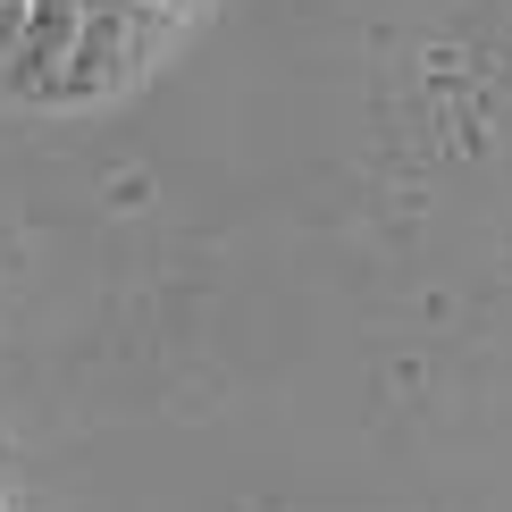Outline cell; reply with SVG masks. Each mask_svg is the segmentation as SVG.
Wrapping results in <instances>:
<instances>
[{"label":"cell","instance_id":"277c9868","mask_svg":"<svg viewBox=\"0 0 512 512\" xmlns=\"http://www.w3.org/2000/svg\"><path fill=\"white\" fill-rule=\"evenodd\" d=\"M168 9H177V0H168Z\"/></svg>","mask_w":512,"mask_h":512},{"label":"cell","instance_id":"7a4b0ae2","mask_svg":"<svg viewBox=\"0 0 512 512\" xmlns=\"http://www.w3.org/2000/svg\"><path fill=\"white\" fill-rule=\"evenodd\" d=\"M76 34H84V0H34L26 51H17L9 84L17 93H59V76H68V59H76Z\"/></svg>","mask_w":512,"mask_h":512},{"label":"cell","instance_id":"3957f363","mask_svg":"<svg viewBox=\"0 0 512 512\" xmlns=\"http://www.w3.org/2000/svg\"><path fill=\"white\" fill-rule=\"evenodd\" d=\"M26 17H34V0H0V76H9L17 51H26Z\"/></svg>","mask_w":512,"mask_h":512},{"label":"cell","instance_id":"6da1fadb","mask_svg":"<svg viewBox=\"0 0 512 512\" xmlns=\"http://www.w3.org/2000/svg\"><path fill=\"white\" fill-rule=\"evenodd\" d=\"M168 42V0H84V34H76V59L59 76V93L84 101V93H118L152 68V51Z\"/></svg>","mask_w":512,"mask_h":512}]
</instances>
